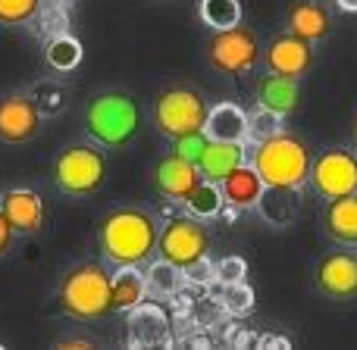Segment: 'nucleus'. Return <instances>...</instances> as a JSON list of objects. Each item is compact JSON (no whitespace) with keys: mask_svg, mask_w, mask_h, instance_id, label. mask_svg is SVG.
I'll return each mask as SVG.
<instances>
[{"mask_svg":"<svg viewBox=\"0 0 357 350\" xmlns=\"http://www.w3.org/2000/svg\"><path fill=\"white\" fill-rule=\"evenodd\" d=\"M160 228L157 219L142 207H119L100 219L98 244L107 263L119 266H142L154 257Z\"/></svg>","mask_w":357,"mask_h":350,"instance_id":"obj_1","label":"nucleus"},{"mask_svg":"<svg viewBox=\"0 0 357 350\" xmlns=\"http://www.w3.org/2000/svg\"><path fill=\"white\" fill-rule=\"evenodd\" d=\"M142 129V106L129 91H100L85 106V132L98 148L123 150Z\"/></svg>","mask_w":357,"mask_h":350,"instance_id":"obj_2","label":"nucleus"},{"mask_svg":"<svg viewBox=\"0 0 357 350\" xmlns=\"http://www.w3.org/2000/svg\"><path fill=\"white\" fill-rule=\"evenodd\" d=\"M310 163L314 160H310L307 144L285 132L264 138L251 150V166L270 188H301L310 178Z\"/></svg>","mask_w":357,"mask_h":350,"instance_id":"obj_3","label":"nucleus"},{"mask_svg":"<svg viewBox=\"0 0 357 350\" xmlns=\"http://www.w3.org/2000/svg\"><path fill=\"white\" fill-rule=\"evenodd\" d=\"M60 307L73 319L91 322L110 313V272L100 263H79L60 282Z\"/></svg>","mask_w":357,"mask_h":350,"instance_id":"obj_4","label":"nucleus"},{"mask_svg":"<svg viewBox=\"0 0 357 350\" xmlns=\"http://www.w3.org/2000/svg\"><path fill=\"white\" fill-rule=\"evenodd\" d=\"M207 113H210V106H207V100H204V94L188 85L167 88V91H160L154 100V125L169 141H176V138H182V135L204 132Z\"/></svg>","mask_w":357,"mask_h":350,"instance_id":"obj_5","label":"nucleus"},{"mask_svg":"<svg viewBox=\"0 0 357 350\" xmlns=\"http://www.w3.org/2000/svg\"><path fill=\"white\" fill-rule=\"evenodd\" d=\"M107 163L91 144H69L54 160V184L69 197H91L104 184Z\"/></svg>","mask_w":357,"mask_h":350,"instance_id":"obj_6","label":"nucleus"},{"mask_svg":"<svg viewBox=\"0 0 357 350\" xmlns=\"http://www.w3.org/2000/svg\"><path fill=\"white\" fill-rule=\"evenodd\" d=\"M260 44L248 25H232L220 29L207 38V63L222 75H245L257 66Z\"/></svg>","mask_w":357,"mask_h":350,"instance_id":"obj_7","label":"nucleus"},{"mask_svg":"<svg viewBox=\"0 0 357 350\" xmlns=\"http://www.w3.org/2000/svg\"><path fill=\"white\" fill-rule=\"evenodd\" d=\"M207 247H210L207 228L191 213L169 219L167 225H163L160 238H157V253H160V260L178 266L182 272H188L191 266L201 263V260L207 257Z\"/></svg>","mask_w":357,"mask_h":350,"instance_id":"obj_8","label":"nucleus"},{"mask_svg":"<svg viewBox=\"0 0 357 350\" xmlns=\"http://www.w3.org/2000/svg\"><path fill=\"white\" fill-rule=\"evenodd\" d=\"M310 184L320 197L335 200V197L357 194V157L348 148H329L310 163Z\"/></svg>","mask_w":357,"mask_h":350,"instance_id":"obj_9","label":"nucleus"},{"mask_svg":"<svg viewBox=\"0 0 357 350\" xmlns=\"http://www.w3.org/2000/svg\"><path fill=\"white\" fill-rule=\"evenodd\" d=\"M41 129V106L35 97L22 91H13L0 97V141L25 144Z\"/></svg>","mask_w":357,"mask_h":350,"instance_id":"obj_10","label":"nucleus"},{"mask_svg":"<svg viewBox=\"0 0 357 350\" xmlns=\"http://www.w3.org/2000/svg\"><path fill=\"white\" fill-rule=\"evenodd\" d=\"M126 344L129 347H148V350L173 344L167 310L154 301H142L138 307H132L129 319H126Z\"/></svg>","mask_w":357,"mask_h":350,"instance_id":"obj_11","label":"nucleus"},{"mask_svg":"<svg viewBox=\"0 0 357 350\" xmlns=\"http://www.w3.org/2000/svg\"><path fill=\"white\" fill-rule=\"evenodd\" d=\"M314 63V47H310L307 38L295 35V31H285L276 35L266 44V69L285 79H301L304 72Z\"/></svg>","mask_w":357,"mask_h":350,"instance_id":"obj_12","label":"nucleus"},{"mask_svg":"<svg viewBox=\"0 0 357 350\" xmlns=\"http://www.w3.org/2000/svg\"><path fill=\"white\" fill-rule=\"evenodd\" d=\"M317 288L335 301L357 297V257L348 250H333L317 263Z\"/></svg>","mask_w":357,"mask_h":350,"instance_id":"obj_13","label":"nucleus"},{"mask_svg":"<svg viewBox=\"0 0 357 350\" xmlns=\"http://www.w3.org/2000/svg\"><path fill=\"white\" fill-rule=\"evenodd\" d=\"M0 213L13 225L16 234H35L44 225V200L31 188H10L0 194Z\"/></svg>","mask_w":357,"mask_h":350,"instance_id":"obj_14","label":"nucleus"},{"mask_svg":"<svg viewBox=\"0 0 357 350\" xmlns=\"http://www.w3.org/2000/svg\"><path fill=\"white\" fill-rule=\"evenodd\" d=\"M201 166L197 163H188L182 160V157H163L160 163H157L154 169V184L157 191H160L163 197H169V200H188V194L197 188V182H201Z\"/></svg>","mask_w":357,"mask_h":350,"instance_id":"obj_15","label":"nucleus"},{"mask_svg":"<svg viewBox=\"0 0 357 350\" xmlns=\"http://www.w3.org/2000/svg\"><path fill=\"white\" fill-rule=\"evenodd\" d=\"M285 22H289V31H295V35L307 38L314 44L333 31V13L320 0H295L285 13Z\"/></svg>","mask_w":357,"mask_h":350,"instance_id":"obj_16","label":"nucleus"},{"mask_svg":"<svg viewBox=\"0 0 357 350\" xmlns=\"http://www.w3.org/2000/svg\"><path fill=\"white\" fill-rule=\"evenodd\" d=\"M220 191H222V197H226L229 207L251 209V207H257L260 197H264L266 182L260 178V173L251 166V163H241L238 169H232V173L220 182Z\"/></svg>","mask_w":357,"mask_h":350,"instance_id":"obj_17","label":"nucleus"},{"mask_svg":"<svg viewBox=\"0 0 357 350\" xmlns=\"http://www.w3.org/2000/svg\"><path fill=\"white\" fill-rule=\"evenodd\" d=\"M204 135H207L210 141L245 144L248 141V113L235 104H216L213 110L207 113Z\"/></svg>","mask_w":357,"mask_h":350,"instance_id":"obj_18","label":"nucleus"},{"mask_svg":"<svg viewBox=\"0 0 357 350\" xmlns=\"http://www.w3.org/2000/svg\"><path fill=\"white\" fill-rule=\"evenodd\" d=\"M254 97H257V106H264V110H273V113H279V116H289V113L298 106L301 91H298V79H285V75L270 72L257 81Z\"/></svg>","mask_w":357,"mask_h":350,"instance_id":"obj_19","label":"nucleus"},{"mask_svg":"<svg viewBox=\"0 0 357 350\" xmlns=\"http://www.w3.org/2000/svg\"><path fill=\"white\" fill-rule=\"evenodd\" d=\"M323 228H326V234L335 244L342 247L357 244V194L329 200L326 216H323Z\"/></svg>","mask_w":357,"mask_h":350,"instance_id":"obj_20","label":"nucleus"},{"mask_svg":"<svg viewBox=\"0 0 357 350\" xmlns=\"http://www.w3.org/2000/svg\"><path fill=\"white\" fill-rule=\"evenodd\" d=\"M148 278L138 272V266H119L116 276H110V307L116 313H129L142 301H148Z\"/></svg>","mask_w":357,"mask_h":350,"instance_id":"obj_21","label":"nucleus"},{"mask_svg":"<svg viewBox=\"0 0 357 350\" xmlns=\"http://www.w3.org/2000/svg\"><path fill=\"white\" fill-rule=\"evenodd\" d=\"M245 163V144H232V141H207L201 157V175L210 182H222L232 169H238Z\"/></svg>","mask_w":357,"mask_h":350,"instance_id":"obj_22","label":"nucleus"},{"mask_svg":"<svg viewBox=\"0 0 357 350\" xmlns=\"http://www.w3.org/2000/svg\"><path fill=\"white\" fill-rule=\"evenodd\" d=\"M257 207L264 209L266 222H273V225H289V222L295 219L298 207H301V203H298V188H270V184H266Z\"/></svg>","mask_w":357,"mask_h":350,"instance_id":"obj_23","label":"nucleus"},{"mask_svg":"<svg viewBox=\"0 0 357 350\" xmlns=\"http://www.w3.org/2000/svg\"><path fill=\"white\" fill-rule=\"evenodd\" d=\"M222 203H226V197H222V191H220V182L201 178L197 188L188 194L185 207H188V213L197 216V219H213V216L222 209Z\"/></svg>","mask_w":357,"mask_h":350,"instance_id":"obj_24","label":"nucleus"},{"mask_svg":"<svg viewBox=\"0 0 357 350\" xmlns=\"http://www.w3.org/2000/svg\"><path fill=\"white\" fill-rule=\"evenodd\" d=\"M44 60L56 72H73L82 63V44L73 35H54L47 41V47H44Z\"/></svg>","mask_w":357,"mask_h":350,"instance_id":"obj_25","label":"nucleus"},{"mask_svg":"<svg viewBox=\"0 0 357 350\" xmlns=\"http://www.w3.org/2000/svg\"><path fill=\"white\" fill-rule=\"evenodd\" d=\"M197 16L207 29L220 31V29H232L241 22V0H201Z\"/></svg>","mask_w":357,"mask_h":350,"instance_id":"obj_26","label":"nucleus"},{"mask_svg":"<svg viewBox=\"0 0 357 350\" xmlns=\"http://www.w3.org/2000/svg\"><path fill=\"white\" fill-rule=\"evenodd\" d=\"M178 276H182V269L173 263H167V260H160V263H154L148 272H144V278H148V291L157 297L163 294H176L178 291Z\"/></svg>","mask_w":357,"mask_h":350,"instance_id":"obj_27","label":"nucleus"},{"mask_svg":"<svg viewBox=\"0 0 357 350\" xmlns=\"http://www.w3.org/2000/svg\"><path fill=\"white\" fill-rule=\"evenodd\" d=\"M282 132V116L273 110H264V106H257V113L254 116H248V141H264V138H273Z\"/></svg>","mask_w":357,"mask_h":350,"instance_id":"obj_28","label":"nucleus"},{"mask_svg":"<svg viewBox=\"0 0 357 350\" xmlns=\"http://www.w3.org/2000/svg\"><path fill=\"white\" fill-rule=\"evenodd\" d=\"M41 0H0V25H25L38 16Z\"/></svg>","mask_w":357,"mask_h":350,"instance_id":"obj_29","label":"nucleus"},{"mask_svg":"<svg viewBox=\"0 0 357 350\" xmlns=\"http://www.w3.org/2000/svg\"><path fill=\"white\" fill-rule=\"evenodd\" d=\"M207 141H210V138L204 135V132H195V135H182V138H176V141H173V154L182 157V160H188V163H201Z\"/></svg>","mask_w":357,"mask_h":350,"instance_id":"obj_30","label":"nucleus"},{"mask_svg":"<svg viewBox=\"0 0 357 350\" xmlns=\"http://www.w3.org/2000/svg\"><path fill=\"white\" fill-rule=\"evenodd\" d=\"M245 272H248V263L241 257H222L220 263H216V269H213V278L229 288V285L245 282Z\"/></svg>","mask_w":357,"mask_h":350,"instance_id":"obj_31","label":"nucleus"},{"mask_svg":"<svg viewBox=\"0 0 357 350\" xmlns=\"http://www.w3.org/2000/svg\"><path fill=\"white\" fill-rule=\"evenodd\" d=\"M251 303H254V294L245 288V282H241V285H229V288H226V307L232 310L235 316L245 313V310H251Z\"/></svg>","mask_w":357,"mask_h":350,"instance_id":"obj_32","label":"nucleus"},{"mask_svg":"<svg viewBox=\"0 0 357 350\" xmlns=\"http://www.w3.org/2000/svg\"><path fill=\"white\" fill-rule=\"evenodd\" d=\"M13 234H16V232H13V225L6 222V216L0 213V257H3V253L13 247Z\"/></svg>","mask_w":357,"mask_h":350,"instance_id":"obj_33","label":"nucleus"},{"mask_svg":"<svg viewBox=\"0 0 357 350\" xmlns=\"http://www.w3.org/2000/svg\"><path fill=\"white\" fill-rule=\"evenodd\" d=\"M257 344H260V347H266V344H276V347H291L285 338H273V335H264V338H260Z\"/></svg>","mask_w":357,"mask_h":350,"instance_id":"obj_34","label":"nucleus"},{"mask_svg":"<svg viewBox=\"0 0 357 350\" xmlns=\"http://www.w3.org/2000/svg\"><path fill=\"white\" fill-rule=\"evenodd\" d=\"M56 347H69V350H85V347H94L91 341H60Z\"/></svg>","mask_w":357,"mask_h":350,"instance_id":"obj_35","label":"nucleus"},{"mask_svg":"<svg viewBox=\"0 0 357 350\" xmlns=\"http://www.w3.org/2000/svg\"><path fill=\"white\" fill-rule=\"evenodd\" d=\"M335 6L345 13H357V0H335Z\"/></svg>","mask_w":357,"mask_h":350,"instance_id":"obj_36","label":"nucleus"},{"mask_svg":"<svg viewBox=\"0 0 357 350\" xmlns=\"http://www.w3.org/2000/svg\"><path fill=\"white\" fill-rule=\"evenodd\" d=\"M354 148H357V122H354Z\"/></svg>","mask_w":357,"mask_h":350,"instance_id":"obj_37","label":"nucleus"}]
</instances>
